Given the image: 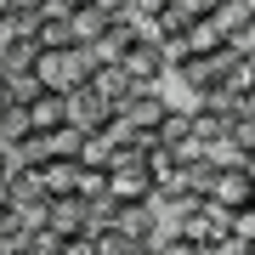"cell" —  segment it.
I'll use <instances>...</instances> for the list:
<instances>
[{
	"label": "cell",
	"mask_w": 255,
	"mask_h": 255,
	"mask_svg": "<svg viewBox=\"0 0 255 255\" xmlns=\"http://www.w3.org/2000/svg\"><path fill=\"white\" fill-rule=\"evenodd\" d=\"M40 80V91H57V97H74L85 91V80H91V57L80 46H63V51H34V68H28Z\"/></svg>",
	"instance_id": "6da1fadb"
},
{
	"label": "cell",
	"mask_w": 255,
	"mask_h": 255,
	"mask_svg": "<svg viewBox=\"0 0 255 255\" xmlns=\"http://www.w3.org/2000/svg\"><path fill=\"white\" fill-rule=\"evenodd\" d=\"M119 68L130 74V85H136V91H142V85H164V80H170V68H164V51H159L147 34H142L125 57H119Z\"/></svg>",
	"instance_id": "7a4b0ae2"
},
{
	"label": "cell",
	"mask_w": 255,
	"mask_h": 255,
	"mask_svg": "<svg viewBox=\"0 0 255 255\" xmlns=\"http://www.w3.org/2000/svg\"><path fill=\"white\" fill-rule=\"evenodd\" d=\"M164 114H170V97H164L159 85H142V91L130 97L125 108H119V119H125L130 130H159V125H164Z\"/></svg>",
	"instance_id": "3957f363"
},
{
	"label": "cell",
	"mask_w": 255,
	"mask_h": 255,
	"mask_svg": "<svg viewBox=\"0 0 255 255\" xmlns=\"http://www.w3.org/2000/svg\"><path fill=\"white\" fill-rule=\"evenodd\" d=\"M46 227L63 238H85L91 233V204L85 199H46Z\"/></svg>",
	"instance_id": "277c9868"
},
{
	"label": "cell",
	"mask_w": 255,
	"mask_h": 255,
	"mask_svg": "<svg viewBox=\"0 0 255 255\" xmlns=\"http://www.w3.org/2000/svg\"><path fill=\"white\" fill-rule=\"evenodd\" d=\"M85 91H91V97H102V102H108V108L119 114V108H125L130 97H136V85H130V74L119 68V63H108V68H91V80H85Z\"/></svg>",
	"instance_id": "5b68a950"
},
{
	"label": "cell",
	"mask_w": 255,
	"mask_h": 255,
	"mask_svg": "<svg viewBox=\"0 0 255 255\" xmlns=\"http://www.w3.org/2000/svg\"><path fill=\"white\" fill-rule=\"evenodd\" d=\"M210 204H221L227 216L250 204V170H244V164H227V170H216V187H210Z\"/></svg>",
	"instance_id": "8992f818"
},
{
	"label": "cell",
	"mask_w": 255,
	"mask_h": 255,
	"mask_svg": "<svg viewBox=\"0 0 255 255\" xmlns=\"http://www.w3.org/2000/svg\"><path fill=\"white\" fill-rule=\"evenodd\" d=\"M80 182V159H40V193L46 199H74Z\"/></svg>",
	"instance_id": "52a82bcc"
},
{
	"label": "cell",
	"mask_w": 255,
	"mask_h": 255,
	"mask_svg": "<svg viewBox=\"0 0 255 255\" xmlns=\"http://www.w3.org/2000/svg\"><path fill=\"white\" fill-rule=\"evenodd\" d=\"M28 125H34V130H63L68 125V97L40 91L34 102H28Z\"/></svg>",
	"instance_id": "ba28073f"
},
{
	"label": "cell",
	"mask_w": 255,
	"mask_h": 255,
	"mask_svg": "<svg viewBox=\"0 0 255 255\" xmlns=\"http://www.w3.org/2000/svg\"><path fill=\"white\" fill-rule=\"evenodd\" d=\"M108 23H114V17H108V11H97L91 0L68 11V28H74V46H91V40H102V34H108Z\"/></svg>",
	"instance_id": "9c48e42d"
},
{
	"label": "cell",
	"mask_w": 255,
	"mask_h": 255,
	"mask_svg": "<svg viewBox=\"0 0 255 255\" xmlns=\"http://www.w3.org/2000/svg\"><path fill=\"white\" fill-rule=\"evenodd\" d=\"M210 17H216V28L227 40H238V34H250L255 28V11H250V0H221L216 11H210Z\"/></svg>",
	"instance_id": "30bf717a"
},
{
	"label": "cell",
	"mask_w": 255,
	"mask_h": 255,
	"mask_svg": "<svg viewBox=\"0 0 255 255\" xmlns=\"http://www.w3.org/2000/svg\"><path fill=\"white\" fill-rule=\"evenodd\" d=\"M182 40H187V51H193V57H216L221 46H227V34L216 28V17H193Z\"/></svg>",
	"instance_id": "8fae6325"
},
{
	"label": "cell",
	"mask_w": 255,
	"mask_h": 255,
	"mask_svg": "<svg viewBox=\"0 0 255 255\" xmlns=\"http://www.w3.org/2000/svg\"><path fill=\"white\" fill-rule=\"evenodd\" d=\"M28 136H34L28 108H17V102H0V147H23Z\"/></svg>",
	"instance_id": "7c38bea8"
},
{
	"label": "cell",
	"mask_w": 255,
	"mask_h": 255,
	"mask_svg": "<svg viewBox=\"0 0 255 255\" xmlns=\"http://www.w3.org/2000/svg\"><path fill=\"white\" fill-rule=\"evenodd\" d=\"M114 153H119V147H114L108 130H85V136H80V164H97V170H108Z\"/></svg>",
	"instance_id": "4fadbf2b"
},
{
	"label": "cell",
	"mask_w": 255,
	"mask_h": 255,
	"mask_svg": "<svg viewBox=\"0 0 255 255\" xmlns=\"http://www.w3.org/2000/svg\"><path fill=\"white\" fill-rule=\"evenodd\" d=\"M74 199H85V204H102V199H108V170H97V164H80Z\"/></svg>",
	"instance_id": "5bb4252c"
},
{
	"label": "cell",
	"mask_w": 255,
	"mask_h": 255,
	"mask_svg": "<svg viewBox=\"0 0 255 255\" xmlns=\"http://www.w3.org/2000/svg\"><path fill=\"white\" fill-rule=\"evenodd\" d=\"M34 97H40V80H34V74H6V102H17V108H28Z\"/></svg>",
	"instance_id": "9a60e30c"
},
{
	"label": "cell",
	"mask_w": 255,
	"mask_h": 255,
	"mask_svg": "<svg viewBox=\"0 0 255 255\" xmlns=\"http://www.w3.org/2000/svg\"><path fill=\"white\" fill-rule=\"evenodd\" d=\"M23 250H28V255H63V233L34 227V233H23Z\"/></svg>",
	"instance_id": "2e32d148"
},
{
	"label": "cell",
	"mask_w": 255,
	"mask_h": 255,
	"mask_svg": "<svg viewBox=\"0 0 255 255\" xmlns=\"http://www.w3.org/2000/svg\"><path fill=\"white\" fill-rule=\"evenodd\" d=\"M227 142H233L244 159L255 153V114H238V119H233V125H227Z\"/></svg>",
	"instance_id": "e0dca14e"
},
{
	"label": "cell",
	"mask_w": 255,
	"mask_h": 255,
	"mask_svg": "<svg viewBox=\"0 0 255 255\" xmlns=\"http://www.w3.org/2000/svg\"><path fill=\"white\" fill-rule=\"evenodd\" d=\"M153 136H159V147H176V142L187 136V108H170V114H164V125L153 130Z\"/></svg>",
	"instance_id": "ac0fdd59"
},
{
	"label": "cell",
	"mask_w": 255,
	"mask_h": 255,
	"mask_svg": "<svg viewBox=\"0 0 255 255\" xmlns=\"http://www.w3.org/2000/svg\"><path fill=\"white\" fill-rule=\"evenodd\" d=\"M227 238L255 244V204H244V210H233V216H227Z\"/></svg>",
	"instance_id": "d6986e66"
},
{
	"label": "cell",
	"mask_w": 255,
	"mask_h": 255,
	"mask_svg": "<svg viewBox=\"0 0 255 255\" xmlns=\"http://www.w3.org/2000/svg\"><path fill=\"white\" fill-rule=\"evenodd\" d=\"M91 244H97V255H130V250H136L125 233H114V227H97V233H91Z\"/></svg>",
	"instance_id": "ffe728a7"
},
{
	"label": "cell",
	"mask_w": 255,
	"mask_h": 255,
	"mask_svg": "<svg viewBox=\"0 0 255 255\" xmlns=\"http://www.w3.org/2000/svg\"><path fill=\"white\" fill-rule=\"evenodd\" d=\"M170 6H176V11H182V17L193 23V17H210V11L221 6V0H170Z\"/></svg>",
	"instance_id": "44dd1931"
},
{
	"label": "cell",
	"mask_w": 255,
	"mask_h": 255,
	"mask_svg": "<svg viewBox=\"0 0 255 255\" xmlns=\"http://www.w3.org/2000/svg\"><path fill=\"white\" fill-rule=\"evenodd\" d=\"M164 6H170V0H130V17H136V23H153Z\"/></svg>",
	"instance_id": "7402d4cb"
},
{
	"label": "cell",
	"mask_w": 255,
	"mask_h": 255,
	"mask_svg": "<svg viewBox=\"0 0 255 255\" xmlns=\"http://www.w3.org/2000/svg\"><path fill=\"white\" fill-rule=\"evenodd\" d=\"M153 250H159V255H193V250H199V244H187V238H176V233H164V238H159Z\"/></svg>",
	"instance_id": "603a6c76"
},
{
	"label": "cell",
	"mask_w": 255,
	"mask_h": 255,
	"mask_svg": "<svg viewBox=\"0 0 255 255\" xmlns=\"http://www.w3.org/2000/svg\"><path fill=\"white\" fill-rule=\"evenodd\" d=\"M63 255H97V244H91V233H85V238H63Z\"/></svg>",
	"instance_id": "cb8c5ba5"
},
{
	"label": "cell",
	"mask_w": 255,
	"mask_h": 255,
	"mask_svg": "<svg viewBox=\"0 0 255 255\" xmlns=\"http://www.w3.org/2000/svg\"><path fill=\"white\" fill-rule=\"evenodd\" d=\"M51 0H11V17H34V11H46Z\"/></svg>",
	"instance_id": "d4e9b609"
},
{
	"label": "cell",
	"mask_w": 255,
	"mask_h": 255,
	"mask_svg": "<svg viewBox=\"0 0 255 255\" xmlns=\"http://www.w3.org/2000/svg\"><path fill=\"white\" fill-rule=\"evenodd\" d=\"M97 11H108V17H130V0H91Z\"/></svg>",
	"instance_id": "484cf974"
},
{
	"label": "cell",
	"mask_w": 255,
	"mask_h": 255,
	"mask_svg": "<svg viewBox=\"0 0 255 255\" xmlns=\"http://www.w3.org/2000/svg\"><path fill=\"white\" fill-rule=\"evenodd\" d=\"M11 176V147H0V182Z\"/></svg>",
	"instance_id": "4316f807"
},
{
	"label": "cell",
	"mask_w": 255,
	"mask_h": 255,
	"mask_svg": "<svg viewBox=\"0 0 255 255\" xmlns=\"http://www.w3.org/2000/svg\"><path fill=\"white\" fill-rule=\"evenodd\" d=\"M51 6H57V11H74V6H85V0H51Z\"/></svg>",
	"instance_id": "83f0119b"
},
{
	"label": "cell",
	"mask_w": 255,
	"mask_h": 255,
	"mask_svg": "<svg viewBox=\"0 0 255 255\" xmlns=\"http://www.w3.org/2000/svg\"><path fill=\"white\" fill-rule=\"evenodd\" d=\"M6 17H11V0H0V23H6Z\"/></svg>",
	"instance_id": "f1b7e54d"
},
{
	"label": "cell",
	"mask_w": 255,
	"mask_h": 255,
	"mask_svg": "<svg viewBox=\"0 0 255 255\" xmlns=\"http://www.w3.org/2000/svg\"><path fill=\"white\" fill-rule=\"evenodd\" d=\"M0 102H6V68H0Z\"/></svg>",
	"instance_id": "f546056e"
},
{
	"label": "cell",
	"mask_w": 255,
	"mask_h": 255,
	"mask_svg": "<svg viewBox=\"0 0 255 255\" xmlns=\"http://www.w3.org/2000/svg\"><path fill=\"white\" fill-rule=\"evenodd\" d=\"M0 255H28V250H0Z\"/></svg>",
	"instance_id": "4dcf8cb0"
},
{
	"label": "cell",
	"mask_w": 255,
	"mask_h": 255,
	"mask_svg": "<svg viewBox=\"0 0 255 255\" xmlns=\"http://www.w3.org/2000/svg\"><path fill=\"white\" fill-rule=\"evenodd\" d=\"M250 11H255V0H250Z\"/></svg>",
	"instance_id": "1f68e13d"
}]
</instances>
